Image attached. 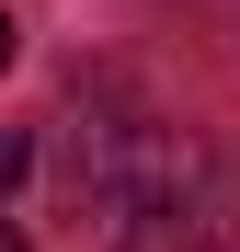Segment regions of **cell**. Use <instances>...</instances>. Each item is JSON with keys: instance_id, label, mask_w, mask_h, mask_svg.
I'll return each instance as SVG.
<instances>
[{"instance_id": "1", "label": "cell", "mask_w": 240, "mask_h": 252, "mask_svg": "<svg viewBox=\"0 0 240 252\" xmlns=\"http://www.w3.org/2000/svg\"><path fill=\"white\" fill-rule=\"evenodd\" d=\"M206 184H217V160L172 115H92V126H69V218L103 252H149L160 229H183Z\"/></svg>"}, {"instance_id": "2", "label": "cell", "mask_w": 240, "mask_h": 252, "mask_svg": "<svg viewBox=\"0 0 240 252\" xmlns=\"http://www.w3.org/2000/svg\"><path fill=\"white\" fill-rule=\"evenodd\" d=\"M23 172H34V138H12V126H0V195H12Z\"/></svg>"}, {"instance_id": "3", "label": "cell", "mask_w": 240, "mask_h": 252, "mask_svg": "<svg viewBox=\"0 0 240 252\" xmlns=\"http://www.w3.org/2000/svg\"><path fill=\"white\" fill-rule=\"evenodd\" d=\"M12 58H23V23H12V12H0V69H12Z\"/></svg>"}, {"instance_id": "4", "label": "cell", "mask_w": 240, "mask_h": 252, "mask_svg": "<svg viewBox=\"0 0 240 252\" xmlns=\"http://www.w3.org/2000/svg\"><path fill=\"white\" fill-rule=\"evenodd\" d=\"M194 252H240V229H217V241H194Z\"/></svg>"}, {"instance_id": "5", "label": "cell", "mask_w": 240, "mask_h": 252, "mask_svg": "<svg viewBox=\"0 0 240 252\" xmlns=\"http://www.w3.org/2000/svg\"><path fill=\"white\" fill-rule=\"evenodd\" d=\"M0 252H23V229H0Z\"/></svg>"}]
</instances>
